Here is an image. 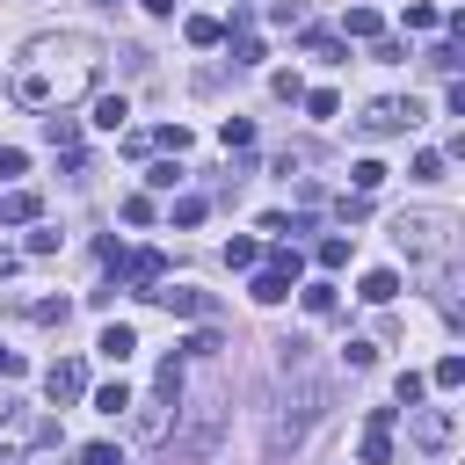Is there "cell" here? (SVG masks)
Masks as SVG:
<instances>
[{
	"label": "cell",
	"instance_id": "6da1fadb",
	"mask_svg": "<svg viewBox=\"0 0 465 465\" xmlns=\"http://www.w3.org/2000/svg\"><path fill=\"white\" fill-rule=\"evenodd\" d=\"M94 80H102V51H94L87 36H36V44L22 51L7 94H15L22 109H65V102L87 94Z\"/></svg>",
	"mask_w": 465,
	"mask_h": 465
},
{
	"label": "cell",
	"instance_id": "7a4b0ae2",
	"mask_svg": "<svg viewBox=\"0 0 465 465\" xmlns=\"http://www.w3.org/2000/svg\"><path fill=\"white\" fill-rule=\"evenodd\" d=\"M392 240H400L407 262H436V254H450V218L443 211H414V218L392 225Z\"/></svg>",
	"mask_w": 465,
	"mask_h": 465
},
{
	"label": "cell",
	"instance_id": "3957f363",
	"mask_svg": "<svg viewBox=\"0 0 465 465\" xmlns=\"http://www.w3.org/2000/svg\"><path fill=\"white\" fill-rule=\"evenodd\" d=\"M414 124H421V102H414V94H407V102H400V94H378V102L356 116L363 138H400V131H414Z\"/></svg>",
	"mask_w": 465,
	"mask_h": 465
},
{
	"label": "cell",
	"instance_id": "277c9868",
	"mask_svg": "<svg viewBox=\"0 0 465 465\" xmlns=\"http://www.w3.org/2000/svg\"><path fill=\"white\" fill-rule=\"evenodd\" d=\"M407 414H414V429H407V436H414V450L443 458V450H450V436H458V414H450V407H407Z\"/></svg>",
	"mask_w": 465,
	"mask_h": 465
},
{
	"label": "cell",
	"instance_id": "5b68a950",
	"mask_svg": "<svg viewBox=\"0 0 465 465\" xmlns=\"http://www.w3.org/2000/svg\"><path fill=\"white\" fill-rule=\"evenodd\" d=\"M160 276H167V262H160L153 247H138V254H124V262H116V291H145V298H153V283H160Z\"/></svg>",
	"mask_w": 465,
	"mask_h": 465
},
{
	"label": "cell",
	"instance_id": "8992f818",
	"mask_svg": "<svg viewBox=\"0 0 465 465\" xmlns=\"http://www.w3.org/2000/svg\"><path fill=\"white\" fill-rule=\"evenodd\" d=\"M174 320H218V298L211 291H196V283H167V291H153Z\"/></svg>",
	"mask_w": 465,
	"mask_h": 465
},
{
	"label": "cell",
	"instance_id": "52a82bcc",
	"mask_svg": "<svg viewBox=\"0 0 465 465\" xmlns=\"http://www.w3.org/2000/svg\"><path fill=\"white\" fill-rule=\"evenodd\" d=\"M44 392H51L58 407H65V400H80V392H87V363H80V356H58V363L44 371Z\"/></svg>",
	"mask_w": 465,
	"mask_h": 465
},
{
	"label": "cell",
	"instance_id": "ba28073f",
	"mask_svg": "<svg viewBox=\"0 0 465 465\" xmlns=\"http://www.w3.org/2000/svg\"><path fill=\"white\" fill-rule=\"evenodd\" d=\"M167 429H174V400H167V392L131 414V436H138V443H167Z\"/></svg>",
	"mask_w": 465,
	"mask_h": 465
},
{
	"label": "cell",
	"instance_id": "9c48e42d",
	"mask_svg": "<svg viewBox=\"0 0 465 465\" xmlns=\"http://www.w3.org/2000/svg\"><path fill=\"white\" fill-rule=\"evenodd\" d=\"M44 138H51V145H58V153L80 167V124H73L65 109H51V116H44Z\"/></svg>",
	"mask_w": 465,
	"mask_h": 465
},
{
	"label": "cell",
	"instance_id": "30bf717a",
	"mask_svg": "<svg viewBox=\"0 0 465 465\" xmlns=\"http://www.w3.org/2000/svg\"><path fill=\"white\" fill-rule=\"evenodd\" d=\"M94 349H102V356H109V363H131V349H138V327H124V320H109V327H102V341H94Z\"/></svg>",
	"mask_w": 465,
	"mask_h": 465
},
{
	"label": "cell",
	"instance_id": "8fae6325",
	"mask_svg": "<svg viewBox=\"0 0 465 465\" xmlns=\"http://www.w3.org/2000/svg\"><path fill=\"white\" fill-rule=\"evenodd\" d=\"M29 421H36V414H29L22 400H0V443H29Z\"/></svg>",
	"mask_w": 465,
	"mask_h": 465
},
{
	"label": "cell",
	"instance_id": "7c38bea8",
	"mask_svg": "<svg viewBox=\"0 0 465 465\" xmlns=\"http://www.w3.org/2000/svg\"><path fill=\"white\" fill-rule=\"evenodd\" d=\"M341 36H385V15L378 7H341Z\"/></svg>",
	"mask_w": 465,
	"mask_h": 465
},
{
	"label": "cell",
	"instance_id": "4fadbf2b",
	"mask_svg": "<svg viewBox=\"0 0 465 465\" xmlns=\"http://www.w3.org/2000/svg\"><path fill=\"white\" fill-rule=\"evenodd\" d=\"M392 291H400V276H392V269H371V276L356 283V298H363V305H392Z\"/></svg>",
	"mask_w": 465,
	"mask_h": 465
},
{
	"label": "cell",
	"instance_id": "5bb4252c",
	"mask_svg": "<svg viewBox=\"0 0 465 465\" xmlns=\"http://www.w3.org/2000/svg\"><path fill=\"white\" fill-rule=\"evenodd\" d=\"M182 36L211 51V44H225V22H218V15H189V22H182Z\"/></svg>",
	"mask_w": 465,
	"mask_h": 465
},
{
	"label": "cell",
	"instance_id": "9a60e30c",
	"mask_svg": "<svg viewBox=\"0 0 465 465\" xmlns=\"http://www.w3.org/2000/svg\"><path fill=\"white\" fill-rule=\"evenodd\" d=\"M254 298H262V305H283V298H291V276H283V269H254Z\"/></svg>",
	"mask_w": 465,
	"mask_h": 465
},
{
	"label": "cell",
	"instance_id": "2e32d148",
	"mask_svg": "<svg viewBox=\"0 0 465 465\" xmlns=\"http://www.w3.org/2000/svg\"><path fill=\"white\" fill-rule=\"evenodd\" d=\"M29 218H36V196L29 189H7L0 196V225H29Z\"/></svg>",
	"mask_w": 465,
	"mask_h": 465
},
{
	"label": "cell",
	"instance_id": "e0dca14e",
	"mask_svg": "<svg viewBox=\"0 0 465 465\" xmlns=\"http://www.w3.org/2000/svg\"><path fill=\"white\" fill-rule=\"evenodd\" d=\"M305 51H312V58H327V65H341V58H349V44H341V36H327V29H305Z\"/></svg>",
	"mask_w": 465,
	"mask_h": 465
},
{
	"label": "cell",
	"instance_id": "ac0fdd59",
	"mask_svg": "<svg viewBox=\"0 0 465 465\" xmlns=\"http://www.w3.org/2000/svg\"><path fill=\"white\" fill-rule=\"evenodd\" d=\"M225 262H232V269H262V247H254L247 232H232V240H225Z\"/></svg>",
	"mask_w": 465,
	"mask_h": 465
},
{
	"label": "cell",
	"instance_id": "d6986e66",
	"mask_svg": "<svg viewBox=\"0 0 465 465\" xmlns=\"http://www.w3.org/2000/svg\"><path fill=\"white\" fill-rule=\"evenodd\" d=\"M65 312H73V298H36V305H29L36 327H65Z\"/></svg>",
	"mask_w": 465,
	"mask_h": 465
},
{
	"label": "cell",
	"instance_id": "ffe728a7",
	"mask_svg": "<svg viewBox=\"0 0 465 465\" xmlns=\"http://www.w3.org/2000/svg\"><path fill=\"white\" fill-rule=\"evenodd\" d=\"M124 116H131V102H124V94H102V102H94V124H102V131H116Z\"/></svg>",
	"mask_w": 465,
	"mask_h": 465
},
{
	"label": "cell",
	"instance_id": "44dd1931",
	"mask_svg": "<svg viewBox=\"0 0 465 465\" xmlns=\"http://www.w3.org/2000/svg\"><path fill=\"white\" fill-rule=\"evenodd\" d=\"M218 138H225V153H247V145H254V124H247V116H225Z\"/></svg>",
	"mask_w": 465,
	"mask_h": 465
},
{
	"label": "cell",
	"instance_id": "7402d4cb",
	"mask_svg": "<svg viewBox=\"0 0 465 465\" xmlns=\"http://www.w3.org/2000/svg\"><path fill=\"white\" fill-rule=\"evenodd\" d=\"M298 298H305V312H312V320H327V312H334V283H305Z\"/></svg>",
	"mask_w": 465,
	"mask_h": 465
},
{
	"label": "cell",
	"instance_id": "603a6c76",
	"mask_svg": "<svg viewBox=\"0 0 465 465\" xmlns=\"http://www.w3.org/2000/svg\"><path fill=\"white\" fill-rule=\"evenodd\" d=\"M421 392H429V378H421V371H400V378H392V400H400V407H414Z\"/></svg>",
	"mask_w": 465,
	"mask_h": 465
},
{
	"label": "cell",
	"instance_id": "cb8c5ba5",
	"mask_svg": "<svg viewBox=\"0 0 465 465\" xmlns=\"http://www.w3.org/2000/svg\"><path fill=\"white\" fill-rule=\"evenodd\" d=\"M124 407H131V385H124V378H116V385H102V392H94V414H124Z\"/></svg>",
	"mask_w": 465,
	"mask_h": 465
},
{
	"label": "cell",
	"instance_id": "d4e9b609",
	"mask_svg": "<svg viewBox=\"0 0 465 465\" xmlns=\"http://www.w3.org/2000/svg\"><path fill=\"white\" fill-rule=\"evenodd\" d=\"M298 102H305V109H312V116H320V124H327V116H334V109H341V94H334V87H312V94H298Z\"/></svg>",
	"mask_w": 465,
	"mask_h": 465
},
{
	"label": "cell",
	"instance_id": "484cf974",
	"mask_svg": "<svg viewBox=\"0 0 465 465\" xmlns=\"http://www.w3.org/2000/svg\"><path fill=\"white\" fill-rule=\"evenodd\" d=\"M363 465H392V436H378V429H363Z\"/></svg>",
	"mask_w": 465,
	"mask_h": 465
},
{
	"label": "cell",
	"instance_id": "4316f807",
	"mask_svg": "<svg viewBox=\"0 0 465 465\" xmlns=\"http://www.w3.org/2000/svg\"><path fill=\"white\" fill-rule=\"evenodd\" d=\"M269 22H276V29H298L305 7H298V0H269Z\"/></svg>",
	"mask_w": 465,
	"mask_h": 465
},
{
	"label": "cell",
	"instance_id": "83f0119b",
	"mask_svg": "<svg viewBox=\"0 0 465 465\" xmlns=\"http://www.w3.org/2000/svg\"><path fill=\"white\" fill-rule=\"evenodd\" d=\"M407 29H443V15L429 0H407Z\"/></svg>",
	"mask_w": 465,
	"mask_h": 465
},
{
	"label": "cell",
	"instance_id": "f1b7e54d",
	"mask_svg": "<svg viewBox=\"0 0 465 465\" xmlns=\"http://www.w3.org/2000/svg\"><path fill=\"white\" fill-rule=\"evenodd\" d=\"M153 145H167V153L182 160V153H189V131H182V124H160V131H153Z\"/></svg>",
	"mask_w": 465,
	"mask_h": 465
},
{
	"label": "cell",
	"instance_id": "f546056e",
	"mask_svg": "<svg viewBox=\"0 0 465 465\" xmlns=\"http://www.w3.org/2000/svg\"><path fill=\"white\" fill-rule=\"evenodd\" d=\"M349 182H356V189H363V196H371V189H378V182H385V167H378V160H356V167H349Z\"/></svg>",
	"mask_w": 465,
	"mask_h": 465
},
{
	"label": "cell",
	"instance_id": "4dcf8cb0",
	"mask_svg": "<svg viewBox=\"0 0 465 465\" xmlns=\"http://www.w3.org/2000/svg\"><path fill=\"white\" fill-rule=\"evenodd\" d=\"M341 262H349V240L327 232V240H320V269H341Z\"/></svg>",
	"mask_w": 465,
	"mask_h": 465
},
{
	"label": "cell",
	"instance_id": "1f68e13d",
	"mask_svg": "<svg viewBox=\"0 0 465 465\" xmlns=\"http://www.w3.org/2000/svg\"><path fill=\"white\" fill-rule=\"evenodd\" d=\"M341 363H349V371H371L378 349H371V341H341Z\"/></svg>",
	"mask_w": 465,
	"mask_h": 465
},
{
	"label": "cell",
	"instance_id": "d6a6232c",
	"mask_svg": "<svg viewBox=\"0 0 465 465\" xmlns=\"http://www.w3.org/2000/svg\"><path fill=\"white\" fill-rule=\"evenodd\" d=\"M429 65H436V73H458V36H443V44L429 51Z\"/></svg>",
	"mask_w": 465,
	"mask_h": 465
},
{
	"label": "cell",
	"instance_id": "836d02e7",
	"mask_svg": "<svg viewBox=\"0 0 465 465\" xmlns=\"http://www.w3.org/2000/svg\"><path fill=\"white\" fill-rule=\"evenodd\" d=\"M269 94H276V102H298V94H305V80H298V73H276V80H269Z\"/></svg>",
	"mask_w": 465,
	"mask_h": 465
},
{
	"label": "cell",
	"instance_id": "e575fe53",
	"mask_svg": "<svg viewBox=\"0 0 465 465\" xmlns=\"http://www.w3.org/2000/svg\"><path fill=\"white\" fill-rule=\"evenodd\" d=\"M414 182H443V153H414Z\"/></svg>",
	"mask_w": 465,
	"mask_h": 465
},
{
	"label": "cell",
	"instance_id": "d590c367",
	"mask_svg": "<svg viewBox=\"0 0 465 465\" xmlns=\"http://www.w3.org/2000/svg\"><path fill=\"white\" fill-rule=\"evenodd\" d=\"M145 182H153V189H174V182H182V167H174V160H153V167H145Z\"/></svg>",
	"mask_w": 465,
	"mask_h": 465
},
{
	"label": "cell",
	"instance_id": "8d00e7d4",
	"mask_svg": "<svg viewBox=\"0 0 465 465\" xmlns=\"http://www.w3.org/2000/svg\"><path fill=\"white\" fill-rule=\"evenodd\" d=\"M334 211H341V225H356V218H371V196H363V189H356V196H341V203H334Z\"/></svg>",
	"mask_w": 465,
	"mask_h": 465
},
{
	"label": "cell",
	"instance_id": "74e56055",
	"mask_svg": "<svg viewBox=\"0 0 465 465\" xmlns=\"http://www.w3.org/2000/svg\"><path fill=\"white\" fill-rule=\"evenodd\" d=\"M182 349H189V356H218V334H211V320H203V327H196Z\"/></svg>",
	"mask_w": 465,
	"mask_h": 465
},
{
	"label": "cell",
	"instance_id": "f35d334b",
	"mask_svg": "<svg viewBox=\"0 0 465 465\" xmlns=\"http://www.w3.org/2000/svg\"><path fill=\"white\" fill-rule=\"evenodd\" d=\"M436 385H443V392L465 385V356H443V363H436Z\"/></svg>",
	"mask_w": 465,
	"mask_h": 465
},
{
	"label": "cell",
	"instance_id": "ab89813d",
	"mask_svg": "<svg viewBox=\"0 0 465 465\" xmlns=\"http://www.w3.org/2000/svg\"><path fill=\"white\" fill-rule=\"evenodd\" d=\"M80 465H131V458H124V450H109V443H87V450H80Z\"/></svg>",
	"mask_w": 465,
	"mask_h": 465
},
{
	"label": "cell",
	"instance_id": "60d3db41",
	"mask_svg": "<svg viewBox=\"0 0 465 465\" xmlns=\"http://www.w3.org/2000/svg\"><path fill=\"white\" fill-rule=\"evenodd\" d=\"M124 218L131 225H153V196H124Z\"/></svg>",
	"mask_w": 465,
	"mask_h": 465
},
{
	"label": "cell",
	"instance_id": "b9f144b4",
	"mask_svg": "<svg viewBox=\"0 0 465 465\" xmlns=\"http://www.w3.org/2000/svg\"><path fill=\"white\" fill-rule=\"evenodd\" d=\"M22 167H29V160H22V153H15V145H0V182H15V174H22Z\"/></svg>",
	"mask_w": 465,
	"mask_h": 465
},
{
	"label": "cell",
	"instance_id": "7bdbcfd3",
	"mask_svg": "<svg viewBox=\"0 0 465 465\" xmlns=\"http://www.w3.org/2000/svg\"><path fill=\"white\" fill-rule=\"evenodd\" d=\"M22 371H29V363H22L15 349H0V378H22Z\"/></svg>",
	"mask_w": 465,
	"mask_h": 465
},
{
	"label": "cell",
	"instance_id": "ee69618b",
	"mask_svg": "<svg viewBox=\"0 0 465 465\" xmlns=\"http://www.w3.org/2000/svg\"><path fill=\"white\" fill-rule=\"evenodd\" d=\"M145 15H174V0H145Z\"/></svg>",
	"mask_w": 465,
	"mask_h": 465
},
{
	"label": "cell",
	"instance_id": "f6af8a7d",
	"mask_svg": "<svg viewBox=\"0 0 465 465\" xmlns=\"http://www.w3.org/2000/svg\"><path fill=\"white\" fill-rule=\"evenodd\" d=\"M0 276H15V254H7V247H0Z\"/></svg>",
	"mask_w": 465,
	"mask_h": 465
},
{
	"label": "cell",
	"instance_id": "bcb514c9",
	"mask_svg": "<svg viewBox=\"0 0 465 465\" xmlns=\"http://www.w3.org/2000/svg\"><path fill=\"white\" fill-rule=\"evenodd\" d=\"M102 7H116V0H102Z\"/></svg>",
	"mask_w": 465,
	"mask_h": 465
},
{
	"label": "cell",
	"instance_id": "7dc6e473",
	"mask_svg": "<svg viewBox=\"0 0 465 465\" xmlns=\"http://www.w3.org/2000/svg\"><path fill=\"white\" fill-rule=\"evenodd\" d=\"M0 465H15V458H0Z\"/></svg>",
	"mask_w": 465,
	"mask_h": 465
}]
</instances>
